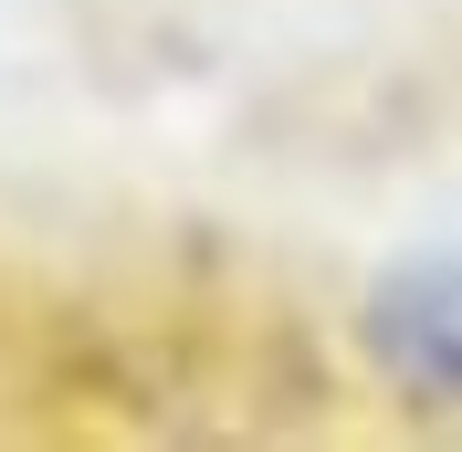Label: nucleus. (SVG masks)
<instances>
[{
	"label": "nucleus",
	"mask_w": 462,
	"mask_h": 452,
	"mask_svg": "<svg viewBox=\"0 0 462 452\" xmlns=\"http://www.w3.org/2000/svg\"><path fill=\"white\" fill-rule=\"evenodd\" d=\"M368 368L420 410H462V263H400L357 306Z\"/></svg>",
	"instance_id": "1"
}]
</instances>
